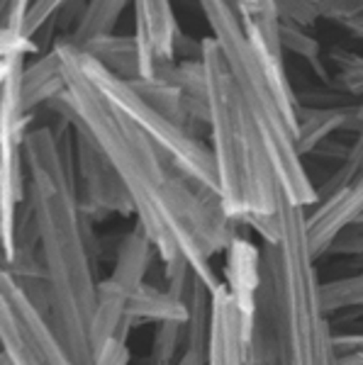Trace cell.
<instances>
[{
    "label": "cell",
    "mask_w": 363,
    "mask_h": 365,
    "mask_svg": "<svg viewBox=\"0 0 363 365\" xmlns=\"http://www.w3.org/2000/svg\"><path fill=\"white\" fill-rule=\"evenodd\" d=\"M198 58L205 71L208 149L215 161L222 212L237 229L249 227L263 244H273L278 234V205L285 195L266 141L210 37L200 39Z\"/></svg>",
    "instance_id": "cell-3"
},
{
    "label": "cell",
    "mask_w": 363,
    "mask_h": 365,
    "mask_svg": "<svg viewBox=\"0 0 363 365\" xmlns=\"http://www.w3.org/2000/svg\"><path fill=\"white\" fill-rule=\"evenodd\" d=\"M0 351L10 365H73L54 324L0 261Z\"/></svg>",
    "instance_id": "cell-7"
},
{
    "label": "cell",
    "mask_w": 363,
    "mask_h": 365,
    "mask_svg": "<svg viewBox=\"0 0 363 365\" xmlns=\"http://www.w3.org/2000/svg\"><path fill=\"white\" fill-rule=\"evenodd\" d=\"M198 5L213 29L210 39L218 46L249 115L259 125L280 190L290 205L307 210L310 205H315L317 195H315V182L310 180L305 163L292 146L295 91L290 81L273 76L263 58L256 54L247 29L239 20L234 0H198Z\"/></svg>",
    "instance_id": "cell-5"
},
{
    "label": "cell",
    "mask_w": 363,
    "mask_h": 365,
    "mask_svg": "<svg viewBox=\"0 0 363 365\" xmlns=\"http://www.w3.org/2000/svg\"><path fill=\"white\" fill-rule=\"evenodd\" d=\"M130 5L132 0H88L76 20V27L68 34V42L83 46L103 34H113Z\"/></svg>",
    "instance_id": "cell-19"
},
{
    "label": "cell",
    "mask_w": 363,
    "mask_h": 365,
    "mask_svg": "<svg viewBox=\"0 0 363 365\" xmlns=\"http://www.w3.org/2000/svg\"><path fill=\"white\" fill-rule=\"evenodd\" d=\"M329 61L337 68L332 76V88L342 91L344 96L361 98L363 96V58L347 49H332Z\"/></svg>",
    "instance_id": "cell-22"
},
{
    "label": "cell",
    "mask_w": 363,
    "mask_h": 365,
    "mask_svg": "<svg viewBox=\"0 0 363 365\" xmlns=\"http://www.w3.org/2000/svg\"><path fill=\"white\" fill-rule=\"evenodd\" d=\"M3 15H5V0H0V25H3Z\"/></svg>",
    "instance_id": "cell-28"
},
{
    "label": "cell",
    "mask_w": 363,
    "mask_h": 365,
    "mask_svg": "<svg viewBox=\"0 0 363 365\" xmlns=\"http://www.w3.org/2000/svg\"><path fill=\"white\" fill-rule=\"evenodd\" d=\"M203 365H247L244 363L242 322L222 282L210 292V319L205 336Z\"/></svg>",
    "instance_id": "cell-13"
},
{
    "label": "cell",
    "mask_w": 363,
    "mask_h": 365,
    "mask_svg": "<svg viewBox=\"0 0 363 365\" xmlns=\"http://www.w3.org/2000/svg\"><path fill=\"white\" fill-rule=\"evenodd\" d=\"M132 10L139 78H151L161 66L175 61L180 27L171 0H132Z\"/></svg>",
    "instance_id": "cell-9"
},
{
    "label": "cell",
    "mask_w": 363,
    "mask_h": 365,
    "mask_svg": "<svg viewBox=\"0 0 363 365\" xmlns=\"http://www.w3.org/2000/svg\"><path fill=\"white\" fill-rule=\"evenodd\" d=\"M88 56L96 63H101L105 71H110L117 78H139V56H137V44L130 34H103V37L93 39L83 46Z\"/></svg>",
    "instance_id": "cell-17"
},
{
    "label": "cell",
    "mask_w": 363,
    "mask_h": 365,
    "mask_svg": "<svg viewBox=\"0 0 363 365\" xmlns=\"http://www.w3.org/2000/svg\"><path fill=\"white\" fill-rule=\"evenodd\" d=\"M61 91H63V78L54 49L49 54H44L42 58H37L34 63H29V66H22L20 96L27 113L37 108V105H49Z\"/></svg>",
    "instance_id": "cell-18"
},
{
    "label": "cell",
    "mask_w": 363,
    "mask_h": 365,
    "mask_svg": "<svg viewBox=\"0 0 363 365\" xmlns=\"http://www.w3.org/2000/svg\"><path fill=\"white\" fill-rule=\"evenodd\" d=\"M317 302L327 317L337 312H347L363 304V278L361 275H347V278L319 280L317 285Z\"/></svg>",
    "instance_id": "cell-21"
},
{
    "label": "cell",
    "mask_w": 363,
    "mask_h": 365,
    "mask_svg": "<svg viewBox=\"0 0 363 365\" xmlns=\"http://www.w3.org/2000/svg\"><path fill=\"white\" fill-rule=\"evenodd\" d=\"M180 353H183V324L178 322L156 324L146 365H178Z\"/></svg>",
    "instance_id": "cell-23"
},
{
    "label": "cell",
    "mask_w": 363,
    "mask_h": 365,
    "mask_svg": "<svg viewBox=\"0 0 363 365\" xmlns=\"http://www.w3.org/2000/svg\"><path fill=\"white\" fill-rule=\"evenodd\" d=\"M203 361H205V346H183L178 365H203Z\"/></svg>",
    "instance_id": "cell-26"
},
{
    "label": "cell",
    "mask_w": 363,
    "mask_h": 365,
    "mask_svg": "<svg viewBox=\"0 0 363 365\" xmlns=\"http://www.w3.org/2000/svg\"><path fill=\"white\" fill-rule=\"evenodd\" d=\"M0 365H10V361L5 358V353H3V351H0Z\"/></svg>",
    "instance_id": "cell-29"
},
{
    "label": "cell",
    "mask_w": 363,
    "mask_h": 365,
    "mask_svg": "<svg viewBox=\"0 0 363 365\" xmlns=\"http://www.w3.org/2000/svg\"><path fill=\"white\" fill-rule=\"evenodd\" d=\"M339 365H363V351L339 353Z\"/></svg>",
    "instance_id": "cell-27"
},
{
    "label": "cell",
    "mask_w": 363,
    "mask_h": 365,
    "mask_svg": "<svg viewBox=\"0 0 363 365\" xmlns=\"http://www.w3.org/2000/svg\"><path fill=\"white\" fill-rule=\"evenodd\" d=\"M225 268L222 287L232 297L242 322V336L249 334L259 319V290H261V249L242 234H234L225 246Z\"/></svg>",
    "instance_id": "cell-10"
},
{
    "label": "cell",
    "mask_w": 363,
    "mask_h": 365,
    "mask_svg": "<svg viewBox=\"0 0 363 365\" xmlns=\"http://www.w3.org/2000/svg\"><path fill=\"white\" fill-rule=\"evenodd\" d=\"M156 256L151 241L144 237V232L139 227L130 229L125 234V239L120 241V249L115 253V268L110 273V278L120 282L125 290H130V295L137 290L142 282H146V273L151 268V258Z\"/></svg>",
    "instance_id": "cell-16"
},
{
    "label": "cell",
    "mask_w": 363,
    "mask_h": 365,
    "mask_svg": "<svg viewBox=\"0 0 363 365\" xmlns=\"http://www.w3.org/2000/svg\"><path fill=\"white\" fill-rule=\"evenodd\" d=\"M312 212H305V239L307 249L315 261L327 256L334 239L349 225L361 222L363 215V180L344 187L339 192H332L327 197H319L315 205H310Z\"/></svg>",
    "instance_id": "cell-11"
},
{
    "label": "cell",
    "mask_w": 363,
    "mask_h": 365,
    "mask_svg": "<svg viewBox=\"0 0 363 365\" xmlns=\"http://www.w3.org/2000/svg\"><path fill=\"white\" fill-rule=\"evenodd\" d=\"M305 210L280 197L278 234L261 249L259 304L276 365H339L334 331L317 302V261L307 249Z\"/></svg>",
    "instance_id": "cell-4"
},
{
    "label": "cell",
    "mask_w": 363,
    "mask_h": 365,
    "mask_svg": "<svg viewBox=\"0 0 363 365\" xmlns=\"http://www.w3.org/2000/svg\"><path fill=\"white\" fill-rule=\"evenodd\" d=\"M73 129V170L78 187L81 207L91 222H101L108 215L134 217L130 195L122 185L120 175L98 149V144L81 129Z\"/></svg>",
    "instance_id": "cell-8"
},
{
    "label": "cell",
    "mask_w": 363,
    "mask_h": 365,
    "mask_svg": "<svg viewBox=\"0 0 363 365\" xmlns=\"http://www.w3.org/2000/svg\"><path fill=\"white\" fill-rule=\"evenodd\" d=\"M63 91L51 100L63 122L98 144L120 175L137 227L163 263L185 261L210 292L220 285L213 258L239 232L225 217L220 197L203 190L173 163V158L127 120L96 91L78 63V46L66 39L54 44Z\"/></svg>",
    "instance_id": "cell-1"
},
{
    "label": "cell",
    "mask_w": 363,
    "mask_h": 365,
    "mask_svg": "<svg viewBox=\"0 0 363 365\" xmlns=\"http://www.w3.org/2000/svg\"><path fill=\"white\" fill-rule=\"evenodd\" d=\"M334 22L356 39L363 37V0H319V20Z\"/></svg>",
    "instance_id": "cell-24"
},
{
    "label": "cell",
    "mask_w": 363,
    "mask_h": 365,
    "mask_svg": "<svg viewBox=\"0 0 363 365\" xmlns=\"http://www.w3.org/2000/svg\"><path fill=\"white\" fill-rule=\"evenodd\" d=\"M156 76L166 78L180 91L183 98V110L188 122L208 127V91H205V71L198 56L183 58V61H173L168 66H161Z\"/></svg>",
    "instance_id": "cell-15"
},
{
    "label": "cell",
    "mask_w": 363,
    "mask_h": 365,
    "mask_svg": "<svg viewBox=\"0 0 363 365\" xmlns=\"http://www.w3.org/2000/svg\"><path fill=\"white\" fill-rule=\"evenodd\" d=\"M78 63H81V68H83L86 78L96 86V91L101 93L103 98H108L127 120H132L159 149L166 151V154L173 158L175 166L183 170L195 185H200L203 190L218 195V175H215L213 154H210L208 146L193 134L190 127L178 125V122L163 117L159 110H154L151 105H146L144 100L134 93L130 81L117 78L110 71H105L101 63L93 61L83 49H78Z\"/></svg>",
    "instance_id": "cell-6"
},
{
    "label": "cell",
    "mask_w": 363,
    "mask_h": 365,
    "mask_svg": "<svg viewBox=\"0 0 363 365\" xmlns=\"http://www.w3.org/2000/svg\"><path fill=\"white\" fill-rule=\"evenodd\" d=\"M188 319V307L185 299L171 295L168 290L154 287L149 282H142L137 290L127 297V322L130 327L137 324H163V322H178L185 324Z\"/></svg>",
    "instance_id": "cell-14"
},
{
    "label": "cell",
    "mask_w": 363,
    "mask_h": 365,
    "mask_svg": "<svg viewBox=\"0 0 363 365\" xmlns=\"http://www.w3.org/2000/svg\"><path fill=\"white\" fill-rule=\"evenodd\" d=\"M278 42H280V49L283 51H290L295 54L297 58L310 63V68L315 71V76L327 83V88H332V76L327 71L324 61H322V46L307 29L292 25V22H283L278 20Z\"/></svg>",
    "instance_id": "cell-20"
},
{
    "label": "cell",
    "mask_w": 363,
    "mask_h": 365,
    "mask_svg": "<svg viewBox=\"0 0 363 365\" xmlns=\"http://www.w3.org/2000/svg\"><path fill=\"white\" fill-rule=\"evenodd\" d=\"M363 125V105L359 100L334 108H310V105H295V146L297 156H310L315 149L337 132H356Z\"/></svg>",
    "instance_id": "cell-12"
},
{
    "label": "cell",
    "mask_w": 363,
    "mask_h": 365,
    "mask_svg": "<svg viewBox=\"0 0 363 365\" xmlns=\"http://www.w3.org/2000/svg\"><path fill=\"white\" fill-rule=\"evenodd\" d=\"M278 20L307 29L319 20V0H273Z\"/></svg>",
    "instance_id": "cell-25"
},
{
    "label": "cell",
    "mask_w": 363,
    "mask_h": 365,
    "mask_svg": "<svg viewBox=\"0 0 363 365\" xmlns=\"http://www.w3.org/2000/svg\"><path fill=\"white\" fill-rule=\"evenodd\" d=\"M22 154L25 205L44 270L49 322L73 365H96L91 327L101 282V241L78 200L73 129L68 122L27 129Z\"/></svg>",
    "instance_id": "cell-2"
}]
</instances>
